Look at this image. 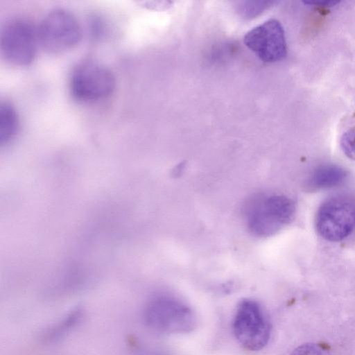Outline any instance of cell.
I'll use <instances>...</instances> for the list:
<instances>
[{
	"instance_id": "cell-1",
	"label": "cell",
	"mask_w": 355,
	"mask_h": 355,
	"mask_svg": "<svg viewBox=\"0 0 355 355\" xmlns=\"http://www.w3.org/2000/svg\"><path fill=\"white\" fill-rule=\"evenodd\" d=\"M295 212L293 200L277 194H257L248 200L244 208L247 227L258 237L276 234L292 220Z\"/></svg>"
},
{
	"instance_id": "cell-2",
	"label": "cell",
	"mask_w": 355,
	"mask_h": 355,
	"mask_svg": "<svg viewBox=\"0 0 355 355\" xmlns=\"http://www.w3.org/2000/svg\"><path fill=\"white\" fill-rule=\"evenodd\" d=\"M146 325L164 334H182L194 330L198 320L192 309L180 299L168 295L155 297L144 311Z\"/></svg>"
},
{
	"instance_id": "cell-3",
	"label": "cell",
	"mask_w": 355,
	"mask_h": 355,
	"mask_svg": "<svg viewBox=\"0 0 355 355\" xmlns=\"http://www.w3.org/2000/svg\"><path fill=\"white\" fill-rule=\"evenodd\" d=\"M232 331L237 342L244 349L257 352L268 345L272 334V324L258 302L245 299L236 306Z\"/></svg>"
},
{
	"instance_id": "cell-4",
	"label": "cell",
	"mask_w": 355,
	"mask_h": 355,
	"mask_svg": "<svg viewBox=\"0 0 355 355\" xmlns=\"http://www.w3.org/2000/svg\"><path fill=\"white\" fill-rule=\"evenodd\" d=\"M37 36L43 49L51 53H58L79 43L82 29L71 12L64 8H55L41 20L37 29Z\"/></svg>"
},
{
	"instance_id": "cell-5",
	"label": "cell",
	"mask_w": 355,
	"mask_h": 355,
	"mask_svg": "<svg viewBox=\"0 0 355 355\" xmlns=\"http://www.w3.org/2000/svg\"><path fill=\"white\" fill-rule=\"evenodd\" d=\"M113 73L104 64L87 60L77 64L69 79V89L74 98L94 102L106 98L115 89Z\"/></svg>"
},
{
	"instance_id": "cell-6",
	"label": "cell",
	"mask_w": 355,
	"mask_h": 355,
	"mask_svg": "<svg viewBox=\"0 0 355 355\" xmlns=\"http://www.w3.org/2000/svg\"><path fill=\"white\" fill-rule=\"evenodd\" d=\"M315 227L325 240L340 241L355 227V198L338 196L323 202L315 216Z\"/></svg>"
},
{
	"instance_id": "cell-7",
	"label": "cell",
	"mask_w": 355,
	"mask_h": 355,
	"mask_svg": "<svg viewBox=\"0 0 355 355\" xmlns=\"http://www.w3.org/2000/svg\"><path fill=\"white\" fill-rule=\"evenodd\" d=\"M37 41V29L28 19L22 17L11 19L1 30V53L14 65H28L34 60Z\"/></svg>"
},
{
	"instance_id": "cell-8",
	"label": "cell",
	"mask_w": 355,
	"mask_h": 355,
	"mask_svg": "<svg viewBox=\"0 0 355 355\" xmlns=\"http://www.w3.org/2000/svg\"><path fill=\"white\" fill-rule=\"evenodd\" d=\"M246 46L263 62H275L284 59L287 46L281 23L269 19L248 31L244 37Z\"/></svg>"
},
{
	"instance_id": "cell-9",
	"label": "cell",
	"mask_w": 355,
	"mask_h": 355,
	"mask_svg": "<svg viewBox=\"0 0 355 355\" xmlns=\"http://www.w3.org/2000/svg\"><path fill=\"white\" fill-rule=\"evenodd\" d=\"M347 171L336 165H322L318 167L309 179L308 185L312 189H327L340 184L346 179Z\"/></svg>"
},
{
	"instance_id": "cell-10",
	"label": "cell",
	"mask_w": 355,
	"mask_h": 355,
	"mask_svg": "<svg viewBox=\"0 0 355 355\" xmlns=\"http://www.w3.org/2000/svg\"><path fill=\"white\" fill-rule=\"evenodd\" d=\"M19 121L13 105L3 101L0 105V144H8L18 131Z\"/></svg>"
},
{
	"instance_id": "cell-11",
	"label": "cell",
	"mask_w": 355,
	"mask_h": 355,
	"mask_svg": "<svg viewBox=\"0 0 355 355\" xmlns=\"http://www.w3.org/2000/svg\"><path fill=\"white\" fill-rule=\"evenodd\" d=\"M82 315V310L75 308L62 321L49 329L44 335L43 340L50 343L58 340L79 322Z\"/></svg>"
},
{
	"instance_id": "cell-12",
	"label": "cell",
	"mask_w": 355,
	"mask_h": 355,
	"mask_svg": "<svg viewBox=\"0 0 355 355\" xmlns=\"http://www.w3.org/2000/svg\"><path fill=\"white\" fill-rule=\"evenodd\" d=\"M340 147L344 154L355 160V127L345 131L340 138Z\"/></svg>"
},
{
	"instance_id": "cell-13",
	"label": "cell",
	"mask_w": 355,
	"mask_h": 355,
	"mask_svg": "<svg viewBox=\"0 0 355 355\" xmlns=\"http://www.w3.org/2000/svg\"><path fill=\"white\" fill-rule=\"evenodd\" d=\"M291 355H331L329 350L318 343H308L296 347Z\"/></svg>"
},
{
	"instance_id": "cell-14",
	"label": "cell",
	"mask_w": 355,
	"mask_h": 355,
	"mask_svg": "<svg viewBox=\"0 0 355 355\" xmlns=\"http://www.w3.org/2000/svg\"><path fill=\"white\" fill-rule=\"evenodd\" d=\"M338 1H305V3L314 5L319 8H328L338 3Z\"/></svg>"
}]
</instances>
